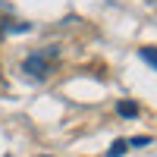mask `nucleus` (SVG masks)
Returning a JSON list of instances; mask_svg holds the SVG:
<instances>
[{"label": "nucleus", "instance_id": "obj_1", "mask_svg": "<svg viewBox=\"0 0 157 157\" xmlns=\"http://www.w3.org/2000/svg\"><path fill=\"white\" fill-rule=\"evenodd\" d=\"M54 60H57V50H41V54H32L29 60H25L22 69L32 78H47L50 72H54Z\"/></svg>", "mask_w": 157, "mask_h": 157}, {"label": "nucleus", "instance_id": "obj_2", "mask_svg": "<svg viewBox=\"0 0 157 157\" xmlns=\"http://www.w3.org/2000/svg\"><path fill=\"white\" fill-rule=\"evenodd\" d=\"M126 151H129V141H126V138H116V141H113V148H110V154H107V157H120V154H126Z\"/></svg>", "mask_w": 157, "mask_h": 157}, {"label": "nucleus", "instance_id": "obj_3", "mask_svg": "<svg viewBox=\"0 0 157 157\" xmlns=\"http://www.w3.org/2000/svg\"><path fill=\"white\" fill-rule=\"evenodd\" d=\"M116 110H120L123 116H135V113H138V107H135L132 101H123V104H120V107H116Z\"/></svg>", "mask_w": 157, "mask_h": 157}, {"label": "nucleus", "instance_id": "obj_4", "mask_svg": "<svg viewBox=\"0 0 157 157\" xmlns=\"http://www.w3.org/2000/svg\"><path fill=\"white\" fill-rule=\"evenodd\" d=\"M141 57H145L148 63H154V66H157V50H154V47H141Z\"/></svg>", "mask_w": 157, "mask_h": 157}]
</instances>
